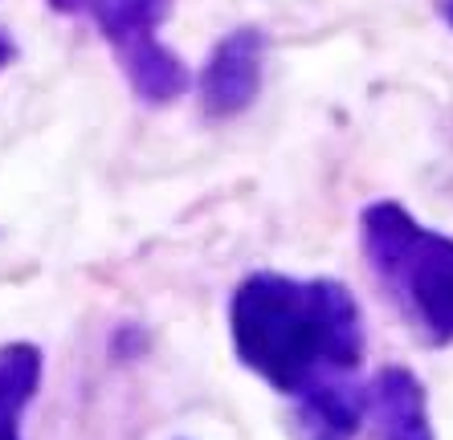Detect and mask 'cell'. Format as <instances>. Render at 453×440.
<instances>
[{"instance_id": "cell-1", "label": "cell", "mask_w": 453, "mask_h": 440, "mask_svg": "<svg viewBox=\"0 0 453 440\" xmlns=\"http://www.w3.org/2000/svg\"><path fill=\"white\" fill-rule=\"evenodd\" d=\"M233 343L245 367L303 404L315 440H348L368 412L356 388L359 306L339 282L253 273L233 293Z\"/></svg>"}, {"instance_id": "cell-2", "label": "cell", "mask_w": 453, "mask_h": 440, "mask_svg": "<svg viewBox=\"0 0 453 440\" xmlns=\"http://www.w3.org/2000/svg\"><path fill=\"white\" fill-rule=\"evenodd\" d=\"M364 253L392 302L433 343L453 338V241L425 229L401 204H372L359 216Z\"/></svg>"}, {"instance_id": "cell-3", "label": "cell", "mask_w": 453, "mask_h": 440, "mask_svg": "<svg viewBox=\"0 0 453 440\" xmlns=\"http://www.w3.org/2000/svg\"><path fill=\"white\" fill-rule=\"evenodd\" d=\"M50 9L95 25L143 102L164 106L188 90V65L159 37L172 0H50Z\"/></svg>"}, {"instance_id": "cell-4", "label": "cell", "mask_w": 453, "mask_h": 440, "mask_svg": "<svg viewBox=\"0 0 453 440\" xmlns=\"http://www.w3.org/2000/svg\"><path fill=\"white\" fill-rule=\"evenodd\" d=\"M262 65H265V33L262 29H233L225 42L212 45L204 62L196 90H201L204 115L233 118L262 90Z\"/></svg>"}, {"instance_id": "cell-5", "label": "cell", "mask_w": 453, "mask_h": 440, "mask_svg": "<svg viewBox=\"0 0 453 440\" xmlns=\"http://www.w3.org/2000/svg\"><path fill=\"white\" fill-rule=\"evenodd\" d=\"M368 416L380 440H433L421 383L404 367H388L376 376V383L368 388Z\"/></svg>"}, {"instance_id": "cell-6", "label": "cell", "mask_w": 453, "mask_h": 440, "mask_svg": "<svg viewBox=\"0 0 453 440\" xmlns=\"http://www.w3.org/2000/svg\"><path fill=\"white\" fill-rule=\"evenodd\" d=\"M12 57H17V42H12L9 33L0 29V70H4V65H9Z\"/></svg>"}, {"instance_id": "cell-7", "label": "cell", "mask_w": 453, "mask_h": 440, "mask_svg": "<svg viewBox=\"0 0 453 440\" xmlns=\"http://www.w3.org/2000/svg\"><path fill=\"white\" fill-rule=\"evenodd\" d=\"M437 12H441V17H445V25H449V29H453V0H437Z\"/></svg>"}]
</instances>
